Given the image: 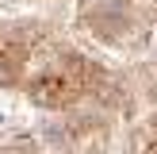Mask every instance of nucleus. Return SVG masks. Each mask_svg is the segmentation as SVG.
Here are the masks:
<instances>
[{
    "instance_id": "1",
    "label": "nucleus",
    "mask_w": 157,
    "mask_h": 154,
    "mask_svg": "<svg viewBox=\"0 0 157 154\" xmlns=\"http://www.w3.org/2000/svg\"><path fill=\"white\" fill-rule=\"evenodd\" d=\"M81 92H84L81 77L65 73V69H54V73H38L35 81L27 85V96L35 100V104H42V108H69L73 100H81Z\"/></svg>"
}]
</instances>
